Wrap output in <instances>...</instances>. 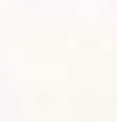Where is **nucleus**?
<instances>
[]
</instances>
